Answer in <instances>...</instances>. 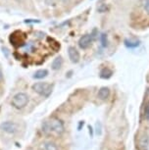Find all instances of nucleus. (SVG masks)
Wrapping results in <instances>:
<instances>
[{"label":"nucleus","instance_id":"f257e3e1","mask_svg":"<svg viewBox=\"0 0 149 150\" xmlns=\"http://www.w3.org/2000/svg\"><path fill=\"white\" fill-rule=\"evenodd\" d=\"M42 131L45 134L55 132L57 134H61L64 132L63 123L58 119H51L50 121H45L42 124Z\"/></svg>","mask_w":149,"mask_h":150},{"label":"nucleus","instance_id":"f03ea898","mask_svg":"<svg viewBox=\"0 0 149 150\" xmlns=\"http://www.w3.org/2000/svg\"><path fill=\"white\" fill-rule=\"evenodd\" d=\"M28 103H29V96L24 92L17 93L11 100V104L16 109H23L28 105Z\"/></svg>","mask_w":149,"mask_h":150},{"label":"nucleus","instance_id":"7ed1b4c3","mask_svg":"<svg viewBox=\"0 0 149 150\" xmlns=\"http://www.w3.org/2000/svg\"><path fill=\"white\" fill-rule=\"evenodd\" d=\"M52 84L47 83H35L32 84V90L38 93L39 95L48 97L52 92Z\"/></svg>","mask_w":149,"mask_h":150},{"label":"nucleus","instance_id":"20e7f679","mask_svg":"<svg viewBox=\"0 0 149 150\" xmlns=\"http://www.w3.org/2000/svg\"><path fill=\"white\" fill-rule=\"evenodd\" d=\"M0 129L3 131L6 134H13L18 131V126L17 124L13 123V122H3L1 125H0Z\"/></svg>","mask_w":149,"mask_h":150},{"label":"nucleus","instance_id":"39448f33","mask_svg":"<svg viewBox=\"0 0 149 150\" xmlns=\"http://www.w3.org/2000/svg\"><path fill=\"white\" fill-rule=\"evenodd\" d=\"M92 42V35H84L80 38L78 40V46L81 49H88V48L91 45Z\"/></svg>","mask_w":149,"mask_h":150},{"label":"nucleus","instance_id":"423d86ee","mask_svg":"<svg viewBox=\"0 0 149 150\" xmlns=\"http://www.w3.org/2000/svg\"><path fill=\"white\" fill-rule=\"evenodd\" d=\"M68 55H69V58L73 63H78L81 59V56H80V53L75 47L73 46H70L68 48Z\"/></svg>","mask_w":149,"mask_h":150},{"label":"nucleus","instance_id":"0eeeda50","mask_svg":"<svg viewBox=\"0 0 149 150\" xmlns=\"http://www.w3.org/2000/svg\"><path fill=\"white\" fill-rule=\"evenodd\" d=\"M109 95H110V90H109L108 87H101L99 89V91H98V98L101 99V100H106Z\"/></svg>","mask_w":149,"mask_h":150},{"label":"nucleus","instance_id":"6e6552de","mask_svg":"<svg viewBox=\"0 0 149 150\" xmlns=\"http://www.w3.org/2000/svg\"><path fill=\"white\" fill-rule=\"evenodd\" d=\"M40 150H58V147L51 141H46L40 145Z\"/></svg>","mask_w":149,"mask_h":150},{"label":"nucleus","instance_id":"1a4fd4ad","mask_svg":"<svg viewBox=\"0 0 149 150\" xmlns=\"http://www.w3.org/2000/svg\"><path fill=\"white\" fill-rule=\"evenodd\" d=\"M47 75H48V71H47L46 69L37 70L35 74H33V79L40 80V79H43V78L47 77Z\"/></svg>","mask_w":149,"mask_h":150},{"label":"nucleus","instance_id":"9d476101","mask_svg":"<svg viewBox=\"0 0 149 150\" xmlns=\"http://www.w3.org/2000/svg\"><path fill=\"white\" fill-rule=\"evenodd\" d=\"M62 63H63V60H62V57L61 56H58V57H56L54 60H53L52 64H51V67L53 70H59L62 66Z\"/></svg>","mask_w":149,"mask_h":150},{"label":"nucleus","instance_id":"9b49d317","mask_svg":"<svg viewBox=\"0 0 149 150\" xmlns=\"http://www.w3.org/2000/svg\"><path fill=\"white\" fill-rule=\"evenodd\" d=\"M112 71L108 68H104V69L100 72V77L102 79H109L112 76Z\"/></svg>","mask_w":149,"mask_h":150},{"label":"nucleus","instance_id":"f8f14e48","mask_svg":"<svg viewBox=\"0 0 149 150\" xmlns=\"http://www.w3.org/2000/svg\"><path fill=\"white\" fill-rule=\"evenodd\" d=\"M142 6L147 14H149V0H142Z\"/></svg>","mask_w":149,"mask_h":150},{"label":"nucleus","instance_id":"ddd939ff","mask_svg":"<svg viewBox=\"0 0 149 150\" xmlns=\"http://www.w3.org/2000/svg\"><path fill=\"white\" fill-rule=\"evenodd\" d=\"M141 139L143 141H142V142L140 141V145L143 146V148H144V149H146V148H147V145H148V138H147V137H142Z\"/></svg>","mask_w":149,"mask_h":150},{"label":"nucleus","instance_id":"4468645a","mask_svg":"<svg viewBox=\"0 0 149 150\" xmlns=\"http://www.w3.org/2000/svg\"><path fill=\"white\" fill-rule=\"evenodd\" d=\"M144 117L146 120H149V103L146 104V106L144 108Z\"/></svg>","mask_w":149,"mask_h":150},{"label":"nucleus","instance_id":"2eb2a0df","mask_svg":"<svg viewBox=\"0 0 149 150\" xmlns=\"http://www.w3.org/2000/svg\"><path fill=\"white\" fill-rule=\"evenodd\" d=\"M101 42H102V45L104 47L107 46V36H106V35H101Z\"/></svg>","mask_w":149,"mask_h":150},{"label":"nucleus","instance_id":"dca6fc26","mask_svg":"<svg viewBox=\"0 0 149 150\" xmlns=\"http://www.w3.org/2000/svg\"><path fill=\"white\" fill-rule=\"evenodd\" d=\"M2 80H3V74H2L1 70H0V81H1Z\"/></svg>","mask_w":149,"mask_h":150},{"label":"nucleus","instance_id":"f3484780","mask_svg":"<svg viewBox=\"0 0 149 150\" xmlns=\"http://www.w3.org/2000/svg\"><path fill=\"white\" fill-rule=\"evenodd\" d=\"M70 1H71V0H63V2H64V3H69Z\"/></svg>","mask_w":149,"mask_h":150}]
</instances>
